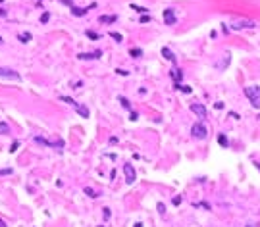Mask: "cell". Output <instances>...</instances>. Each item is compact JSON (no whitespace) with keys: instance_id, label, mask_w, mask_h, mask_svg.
Masks as SVG:
<instances>
[{"instance_id":"6da1fadb","label":"cell","mask_w":260,"mask_h":227,"mask_svg":"<svg viewBox=\"0 0 260 227\" xmlns=\"http://www.w3.org/2000/svg\"><path fill=\"white\" fill-rule=\"evenodd\" d=\"M245 94H247V98L250 100L252 106L260 108V89L258 87H247V89H245Z\"/></svg>"},{"instance_id":"7a4b0ae2","label":"cell","mask_w":260,"mask_h":227,"mask_svg":"<svg viewBox=\"0 0 260 227\" xmlns=\"http://www.w3.org/2000/svg\"><path fill=\"white\" fill-rule=\"evenodd\" d=\"M0 77H6V79H14V81H21V75L18 71H14L10 68H0Z\"/></svg>"},{"instance_id":"3957f363","label":"cell","mask_w":260,"mask_h":227,"mask_svg":"<svg viewBox=\"0 0 260 227\" xmlns=\"http://www.w3.org/2000/svg\"><path fill=\"white\" fill-rule=\"evenodd\" d=\"M206 133H208V131H206V127L202 125V123H195L193 129H191V135H193L195 139H204Z\"/></svg>"},{"instance_id":"277c9868","label":"cell","mask_w":260,"mask_h":227,"mask_svg":"<svg viewBox=\"0 0 260 227\" xmlns=\"http://www.w3.org/2000/svg\"><path fill=\"white\" fill-rule=\"evenodd\" d=\"M124 173H125V181H127V183H133L135 177H137L135 167H133L131 164H124Z\"/></svg>"},{"instance_id":"5b68a950","label":"cell","mask_w":260,"mask_h":227,"mask_svg":"<svg viewBox=\"0 0 260 227\" xmlns=\"http://www.w3.org/2000/svg\"><path fill=\"white\" fill-rule=\"evenodd\" d=\"M191 110L199 115V118H206V108L202 106L200 102H195V104H191Z\"/></svg>"},{"instance_id":"8992f818","label":"cell","mask_w":260,"mask_h":227,"mask_svg":"<svg viewBox=\"0 0 260 227\" xmlns=\"http://www.w3.org/2000/svg\"><path fill=\"white\" fill-rule=\"evenodd\" d=\"M164 21H166V25H173V23H175V12H173L171 8L164 10Z\"/></svg>"},{"instance_id":"52a82bcc","label":"cell","mask_w":260,"mask_h":227,"mask_svg":"<svg viewBox=\"0 0 260 227\" xmlns=\"http://www.w3.org/2000/svg\"><path fill=\"white\" fill-rule=\"evenodd\" d=\"M73 108L77 110V114H79V115H83V118H89V110H87L85 106H81V104H77V102H75Z\"/></svg>"},{"instance_id":"ba28073f","label":"cell","mask_w":260,"mask_h":227,"mask_svg":"<svg viewBox=\"0 0 260 227\" xmlns=\"http://www.w3.org/2000/svg\"><path fill=\"white\" fill-rule=\"evenodd\" d=\"M162 56H164V58H168L170 62H175V56L171 54V50H170V48H162Z\"/></svg>"},{"instance_id":"9c48e42d","label":"cell","mask_w":260,"mask_h":227,"mask_svg":"<svg viewBox=\"0 0 260 227\" xmlns=\"http://www.w3.org/2000/svg\"><path fill=\"white\" fill-rule=\"evenodd\" d=\"M98 21H100V23H114V21H116V16H100Z\"/></svg>"},{"instance_id":"30bf717a","label":"cell","mask_w":260,"mask_h":227,"mask_svg":"<svg viewBox=\"0 0 260 227\" xmlns=\"http://www.w3.org/2000/svg\"><path fill=\"white\" fill-rule=\"evenodd\" d=\"M171 75H173V79H175V85L179 87V85H181V83H179V81H181V77H183V73H181V71H179V69H173V71H171Z\"/></svg>"},{"instance_id":"8fae6325","label":"cell","mask_w":260,"mask_h":227,"mask_svg":"<svg viewBox=\"0 0 260 227\" xmlns=\"http://www.w3.org/2000/svg\"><path fill=\"white\" fill-rule=\"evenodd\" d=\"M98 56H100V50H97V52H93V54H79L81 60H91V58H98Z\"/></svg>"},{"instance_id":"7c38bea8","label":"cell","mask_w":260,"mask_h":227,"mask_svg":"<svg viewBox=\"0 0 260 227\" xmlns=\"http://www.w3.org/2000/svg\"><path fill=\"white\" fill-rule=\"evenodd\" d=\"M10 133V125L4 121H0V135H8Z\"/></svg>"},{"instance_id":"4fadbf2b","label":"cell","mask_w":260,"mask_h":227,"mask_svg":"<svg viewBox=\"0 0 260 227\" xmlns=\"http://www.w3.org/2000/svg\"><path fill=\"white\" fill-rule=\"evenodd\" d=\"M87 10L89 8H71V12H73V16H85Z\"/></svg>"},{"instance_id":"5bb4252c","label":"cell","mask_w":260,"mask_h":227,"mask_svg":"<svg viewBox=\"0 0 260 227\" xmlns=\"http://www.w3.org/2000/svg\"><path fill=\"white\" fill-rule=\"evenodd\" d=\"M18 39L21 42H29V41H31V35H29V33H21V35H18Z\"/></svg>"},{"instance_id":"9a60e30c","label":"cell","mask_w":260,"mask_h":227,"mask_svg":"<svg viewBox=\"0 0 260 227\" xmlns=\"http://www.w3.org/2000/svg\"><path fill=\"white\" fill-rule=\"evenodd\" d=\"M218 143H220V144L223 146V148H227V144H229V143H227V137H226V135H220V137H218Z\"/></svg>"},{"instance_id":"2e32d148","label":"cell","mask_w":260,"mask_h":227,"mask_svg":"<svg viewBox=\"0 0 260 227\" xmlns=\"http://www.w3.org/2000/svg\"><path fill=\"white\" fill-rule=\"evenodd\" d=\"M129 54H131L133 58H139V56L143 54V50H141V48H131V50H129Z\"/></svg>"},{"instance_id":"e0dca14e","label":"cell","mask_w":260,"mask_h":227,"mask_svg":"<svg viewBox=\"0 0 260 227\" xmlns=\"http://www.w3.org/2000/svg\"><path fill=\"white\" fill-rule=\"evenodd\" d=\"M87 37H89V39H95V41H98V39H100V35H98V33H95V31H87Z\"/></svg>"},{"instance_id":"ac0fdd59","label":"cell","mask_w":260,"mask_h":227,"mask_svg":"<svg viewBox=\"0 0 260 227\" xmlns=\"http://www.w3.org/2000/svg\"><path fill=\"white\" fill-rule=\"evenodd\" d=\"M110 37H112V39H116V41H118V42H121V41H124V37H121L120 33H114V31L110 33Z\"/></svg>"},{"instance_id":"d6986e66","label":"cell","mask_w":260,"mask_h":227,"mask_svg":"<svg viewBox=\"0 0 260 227\" xmlns=\"http://www.w3.org/2000/svg\"><path fill=\"white\" fill-rule=\"evenodd\" d=\"M131 8H133V10H135V12H139V14H147V12H148V10H147V8H141V6H135V4H133V6H131Z\"/></svg>"},{"instance_id":"ffe728a7","label":"cell","mask_w":260,"mask_h":227,"mask_svg":"<svg viewBox=\"0 0 260 227\" xmlns=\"http://www.w3.org/2000/svg\"><path fill=\"white\" fill-rule=\"evenodd\" d=\"M120 102H121V106H124V108H127V110L131 108V104H129V100H127V98H124V96H121V98H120Z\"/></svg>"},{"instance_id":"44dd1931","label":"cell","mask_w":260,"mask_h":227,"mask_svg":"<svg viewBox=\"0 0 260 227\" xmlns=\"http://www.w3.org/2000/svg\"><path fill=\"white\" fill-rule=\"evenodd\" d=\"M48 19H50V14H48V12H45V14L41 16V23H46Z\"/></svg>"},{"instance_id":"7402d4cb","label":"cell","mask_w":260,"mask_h":227,"mask_svg":"<svg viewBox=\"0 0 260 227\" xmlns=\"http://www.w3.org/2000/svg\"><path fill=\"white\" fill-rule=\"evenodd\" d=\"M195 208H204V210H210V206H208L206 202H199V204H195Z\"/></svg>"},{"instance_id":"603a6c76","label":"cell","mask_w":260,"mask_h":227,"mask_svg":"<svg viewBox=\"0 0 260 227\" xmlns=\"http://www.w3.org/2000/svg\"><path fill=\"white\" fill-rule=\"evenodd\" d=\"M177 89H181V91H183V92H187V94L191 92V87H187V85H179Z\"/></svg>"},{"instance_id":"cb8c5ba5","label":"cell","mask_w":260,"mask_h":227,"mask_svg":"<svg viewBox=\"0 0 260 227\" xmlns=\"http://www.w3.org/2000/svg\"><path fill=\"white\" fill-rule=\"evenodd\" d=\"M62 100H64V102H66V104H71V106H73V104H75V100H71L69 96H62Z\"/></svg>"},{"instance_id":"d4e9b609","label":"cell","mask_w":260,"mask_h":227,"mask_svg":"<svg viewBox=\"0 0 260 227\" xmlns=\"http://www.w3.org/2000/svg\"><path fill=\"white\" fill-rule=\"evenodd\" d=\"M85 193H87V194H89V196H93V198H95V196H97V193H95V191H93V189H89V187H87V189H85Z\"/></svg>"},{"instance_id":"484cf974","label":"cell","mask_w":260,"mask_h":227,"mask_svg":"<svg viewBox=\"0 0 260 227\" xmlns=\"http://www.w3.org/2000/svg\"><path fill=\"white\" fill-rule=\"evenodd\" d=\"M18 146H19V143H18V141H14V143H12V148H10V152H16V150H18Z\"/></svg>"},{"instance_id":"4316f807","label":"cell","mask_w":260,"mask_h":227,"mask_svg":"<svg viewBox=\"0 0 260 227\" xmlns=\"http://www.w3.org/2000/svg\"><path fill=\"white\" fill-rule=\"evenodd\" d=\"M0 175H12V170L8 167V170H0Z\"/></svg>"},{"instance_id":"83f0119b","label":"cell","mask_w":260,"mask_h":227,"mask_svg":"<svg viewBox=\"0 0 260 227\" xmlns=\"http://www.w3.org/2000/svg\"><path fill=\"white\" fill-rule=\"evenodd\" d=\"M108 217H110V210L104 208V219H108Z\"/></svg>"},{"instance_id":"f1b7e54d","label":"cell","mask_w":260,"mask_h":227,"mask_svg":"<svg viewBox=\"0 0 260 227\" xmlns=\"http://www.w3.org/2000/svg\"><path fill=\"white\" fill-rule=\"evenodd\" d=\"M179 202H181V196H175V198H173V204H175V206H177Z\"/></svg>"},{"instance_id":"f546056e","label":"cell","mask_w":260,"mask_h":227,"mask_svg":"<svg viewBox=\"0 0 260 227\" xmlns=\"http://www.w3.org/2000/svg\"><path fill=\"white\" fill-rule=\"evenodd\" d=\"M158 212H160V214H164V212H166L164 210V204H158Z\"/></svg>"},{"instance_id":"4dcf8cb0","label":"cell","mask_w":260,"mask_h":227,"mask_svg":"<svg viewBox=\"0 0 260 227\" xmlns=\"http://www.w3.org/2000/svg\"><path fill=\"white\" fill-rule=\"evenodd\" d=\"M148 19H150L148 16H143V18H141V23H147V21H148Z\"/></svg>"},{"instance_id":"1f68e13d","label":"cell","mask_w":260,"mask_h":227,"mask_svg":"<svg viewBox=\"0 0 260 227\" xmlns=\"http://www.w3.org/2000/svg\"><path fill=\"white\" fill-rule=\"evenodd\" d=\"M214 106H216V108H218V110H222V108H223V102H216V104H214Z\"/></svg>"},{"instance_id":"d6a6232c","label":"cell","mask_w":260,"mask_h":227,"mask_svg":"<svg viewBox=\"0 0 260 227\" xmlns=\"http://www.w3.org/2000/svg\"><path fill=\"white\" fill-rule=\"evenodd\" d=\"M0 227H6V223L2 221V219H0Z\"/></svg>"},{"instance_id":"836d02e7","label":"cell","mask_w":260,"mask_h":227,"mask_svg":"<svg viewBox=\"0 0 260 227\" xmlns=\"http://www.w3.org/2000/svg\"><path fill=\"white\" fill-rule=\"evenodd\" d=\"M135 227H143V223H135Z\"/></svg>"},{"instance_id":"e575fe53","label":"cell","mask_w":260,"mask_h":227,"mask_svg":"<svg viewBox=\"0 0 260 227\" xmlns=\"http://www.w3.org/2000/svg\"><path fill=\"white\" fill-rule=\"evenodd\" d=\"M2 42H4V39H2V37H0V45H2Z\"/></svg>"},{"instance_id":"d590c367","label":"cell","mask_w":260,"mask_h":227,"mask_svg":"<svg viewBox=\"0 0 260 227\" xmlns=\"http://www.w3.org/2000/svg\"><path fill=\"white\" fill-rule=\"evenodd\" d=\"M247 227H250V225H247Z\"/></svg>"},{"instance_id":"8d00e7d4","label":"cell","mask_w":260,"mask_h":227,"mask_svg":"<svg viewBox=\"0 0 260 227\" xmlns=\"http://www.w3.org/2000/svg\"><path fill=\"white\" fill-rule=\"evenodd\" d=\"M0 2H2V0H0Z\"/></svg>"}]
</instances>
